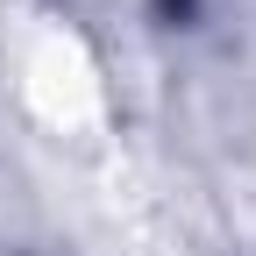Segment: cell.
Masks as SVG:
<instances>
[{"mask_svg": "<svg viewBox=\"0 0 256 256\" xmlns=\"http://www.w3.org/2000/svg\"><path fill=\"white\" fill-rule=\"evenodd\" d=\"M22 92H28V107H36L50 128H92L100 121V100H107L92 50L72 36V28H57V22L36 28V43L22 50Z\"/></svg>", "mask_w": 256, "mask_h": 256, "instance_id": "cell-1", "label": "cell"}]
</instances>
